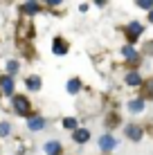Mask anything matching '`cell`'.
I'll return each instance as SVG.
<instances>
[{
	"mask_svg": "<svg viewBox=\"0 0 153 155\" xmlns=\"http://www.w3.org/2000/svg\"><path fill=\"white\" fill-rule=\"evenodd\" d=\"M12 108H14L16 115L29 117L32 115V101L25 97V94H14V97H12Z\"/></svg>",
	"mask_w": 153,
	"mask_h": 155,
	"instance_id": "cell-1",
	"label": "cell"
},
{
	"mask_svg": "<svg viewBox=\"0 0 153 155\" xmlns=\"http://www.w3.org/2000/svg\"><path fill=\"white\" fill-rule=\"evenodd\" d=\"M52 52H54L56 56H65L68 52H70V45H68V41L63 38V36H54V38H52Z\"/></svg>",
	"mask_w": 153,
	"mask_h": 155,
	"instance_id": "cell-2",
	"label": "cell"
},
{
	"mask_svg": "<svg viewBox=\"0 0 153 155\" xmlns=\"http://www.w3.org/2000/svg\"><path fill=\"white\" fill-rule=\"evenodd\" d=\"M14 88H16L14 79L7 77V74H2V77H0V94H5V97H14V94H16Z\"/></svg>",
	"mask_w": 153,
	"mask_h": 155,
	"instance_id": "cell-3",
	"label": "cell"
},
{
	"mask_svg": "<svg viewBox=\"0 0 153 155\" xmlns=\"http://www.w3.org/2000/svg\"><path fill=\"white\" fill-rule=\"evenodd\" d=\"M43 153L45 155H63V144L59 140H50L43 144Z\"/></svg>",
	"mask_w": 153,
	"mask_h": 155,
	"instance_id": "cell-4",
	"label": "cell"
},
{
	"mask_svg": "<svg viewBox=\"0 0 153 155\" xmlns=\"http://www.w3.org/2000/svg\"><path fill=\"white\" fill-rule=\"evenodd\" d=\"M142 31H144V27H142V23H138V20H133V23H128V27H126V36H128V41H138L142 36Z\"/></svg>",
	"mask_w": 153,
	"mask_h": 155,
	"instance_id": "cell-5",
	"label": "cell"
},
{
	"mask_svg": "<svg viewBox=\"0 0 153 155\" xmlns=\"http://www.w3.org/2000/svg\"><path fill=\"white\" fill-rule=\"evenodd\" d=\"M45 124H47V121H45V117H41V115H29L27 117V128H29V130H43V128H45Z\"/></svg>",
	"mask_w": 153,
	"mask_h": 155,
	"instance_id": "cell-6",
	"label": "cell"
},
{
	"mask_svg": "<svg viewBox=\"0 0 153 155\" xmlns=\"http://www.w3.org/2000/svg\"><path fill=\"white\" fill-rule=\"evenodd\" d=\"M124 135L128 137V140H133V142H140L142 135H144V130H142L138 124H128V126L124 128Z\"/></svg>",
	"mask_w": 153,
	"mask_h": 155,
	"instance_id": "cell-7",
	"label": "cell"
},
{
	"mask_svg": "<svg viewBox=\"0 0 153 155\" xmlns=\"http://www.w3.org/2000/svg\"><path fill=\"white\" fill-rule=\"evenodd\" d=\"M115 146H117V140H115L113 135H101V137H99V148H101L104 153L113 151Z\"/></svg>",
	"mask_w": 153,
	"mask_h": 155,
	"instance_id": "cell-8",
	"label": "cell"
},
{
	"mask_svg": "<svg viewBox=\"0 0 153 155\" xmlns=\"http://www.w3.org/2000/svg\"><path fill=\"white\" fill-rule=\"evenodd\" d=\"M25 88H27L29 92H38L41 90V77L38 74H29V77L25 79Z\"/></svg>",
	"mask_w": 153,
	"mask_h": 155,
	"instance_id": "cell-9",
	"label": "cell"
},
{
	"mask_svg": "<svg viewBox=\"0 0 153 155\" xmlns=\"http://www.w3.org/2000/svg\"><path fill=\"white\" fill-rule=\"evenodd\" d=\"M72 140H75L77 144H88V140H90V130H88V128H77V130L72 133Z\"/></svg>",
	"mask_w": 153,
	"mask_h": 155,
	"instance_id": "cell-10",
	"label": "cell"
},
{
	"mask_svg": "<svg viewBox=\"0 0 153 155\" xmlns=\"http://www.w3.org/2000/svg\"><path fill=\"white\" fill-rule=\"evenodd\" d=\"M20 12L25 16H36V14H41V5L38 2H25V5H20Z\"/></svg>",
	"mask_w": 153,
	"mask_h": 155,
	"instance_id": "cell-11",
	"label": "cell"
},
{
	"mask_svg": "<svg viewBox=\"0 0 153 155\" xmlns=\"http://www.w3.org/2000/svg\"><path fill=\"white\" fill-rule=\"evenodd\" d=\"M124 81H126V85H131V88H138V85H142V77H140V72H128L124 77Z\"/></svg>",
	"mask_w": 153,
	"mask_h": 155,
	"instance_id": "cell-12",
	"label": "cell"
},
{
	"mask_svg": "<svg viewBox=\"0 0 153 155\" xmlns=\"http://www.w3.org/2000/svg\"><path fill=\"white\" fill-rule=\"evenodd\" d=\"M144 110V99H131L128 101V113H133V115H138Z\"/></svg>",
	"mask_w": 153,
	"mask_h": 155,
	"instance_id": "cell-13",
	"label": "cell"
},
{
	"mask_svg": "<svg viewBox=\"0 0 153 155\" xmlns=\"http://www.w3.org/2000/svg\"><path fill=\"white\" fill-rule=\"evenodd\" d=\"M65 90H68V92H70V94H77L79 92V90H81V79H68V83H65Z\"/></svg>",
	"mask_w": 153,
	"mask_h": 155,
	"instance_id": "cell-14",
	"label": "cell"
},
{
	"mask_svg": "<svg viewBox=\"0 0 153 155\" xmlns=\"http://www.w3.org/2000/svg\"><path fill=\"white\" fill-rule=\"evenodd\" d=\"M5 70H7V77H16V74H18V70H20V63L18 61H14V58H12V61H7V65H5Z\"/></svg>",
	"mask_w": 153,
	"mask_h": 155,
	"instance_id": "cell-15",
	"label": "cell"
},
{
	"mask_svg": "<svg viewBox=\"0 0 153 155\" xmlns=\"http://www.w3.org/2000/svg\"><path fill=\"white\" fill-rule=\"evenodd\" d=\"M122 56L128 58V61H135V58H138V52H135L133 45H124V47H122Z\"/></svg>",
	"mask_w": 153,
	"mask_h": 155,
	"instance_id": "cell-16",
	"label": "cell"
},
{
	"mask_svg": "<svg viewBox=\"0 0 153 155\" xmlns=\"http://www.w3.org/2000/svg\"><path fill=\"white\" fill-rule=\"evenodd\" d=\"M61 124H63V128H65V130H72V133H75L77 126H79V121H77V117H65Z\"/></svg>",
	"mask_w": 153,
	"mask_h": 155,
	"instance_id": "cell-17",
	"label": "cell"
},
{
	"mask_svg": "<svg viewBox=\"0 0 153 155\" xmlns=\"http://www.w3.org/2000/svg\"><path fill=\"white\" fill-rule=\"evenodd\" d=\"M12 130H14V126H12V121H0V137H9L12 135Z\"/></svg>",
	"mask_w": 153,
	"mask_h": 155,
	"instance_id": "cell-18",
	"label": "cell"
},
{
	"mask_svg": "<svg viewBox=\"0 0 153 155\" xmlns=\"http://www.w3.org/2000/svg\"><path fill=\"white\" fill-rule=\"evenodd\" d=\"M138 7H140V9H149V12H153V2H151V0H138Z\"/></svg>",
	"mask_w": 153,
	"mask_h": 155,
	"instance_id": "cell-19",
	"label": "cell"
},
{
	"mask_svg": "<svg viewBox=\"0 0 153 155\" xmlns=\"http://www.w3.org/2000/svg\"><path fill=\"white\" fill-rule=\"evenodd\" d=\"M146 97H151V99H153V81L146 83Z\"/></svg>",
	"mask_w": 153,
	"mask_h": 155,
	"instance_id": "cell-20",
	"label": "cell"
},
{
	"mask_svg": "<svg viewBox=\"0 0 153 155\" xmlns=\"http://www.w3.org/2000/svg\"><path fill=\"white\" fill-rule=\"evenodd\" d=\"M61 5V0H50V2H47V7H59Z\"/></svg>",
	"mask_w": 153,
	"mask_h": 155,
	"instance_id": "cell-21",
	"label": "cell"
},
{
	"mask_svg": "<svg viewBox=\"0 0 153 155\" xmlns=\"http://www.w3.org/2000/svg\"><path fill=\"white\" fill-rule=\"evenodd\" d=\"M149 20H151V23H153V12H149Z\"/></svg>",
	"mask_w": 153,
	"mask_h": 155,
	"instance_id": "cell-22",
	"label": "cell"
}]
</instances>
